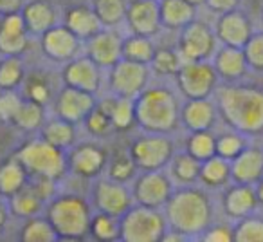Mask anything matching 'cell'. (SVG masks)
I'll list each match as a JSON object with an SVG mask.
<instances>
[{
  "label": "cell",
  "mask_w": 263,
  "mask_h": 242,
  "mask_svg": "<svg viewBox=\"0 0 263 242\" xmlns=\"http://www.w3.org/2000/svg\"><path fill=\"white\" fill-rule=\"evenodd\" d=\"M204 6H208L209 11L216 13V15H222V13L236 9L240 6V0H205Z\"/></svg>",
  "instance_id": "f907efd6"
},
{
  "label": "cell",
  "mask_w": 263,
  "mask_h": 242,
  "mask_svg": "<svg viewBox=\"0 0 263 242\" xmlns=\"http://www.w3.org/2000/svg\"><path fill=\"white\" fill-rule=\"evenodd\" d=\"M162 212L168 228L180 231L187 240H195L213 224L215 210L208 188L202 184H187L175 186Z\"/></svg>",
  "instance_id": "7a4b0ae2"
},
{
  "label": "cell",
  "mask_w": 263,
  "mask_h": 242,
  "mask_svg": "<svg viewBox=\"0 0 263 242\" xmlns=\"http://www.w3.org/2000/svg\"><path fill=\"white\" fill-rule=\"evenodd\" d=\"M177 49L184 62L211 60L218 49V38L211 26H208L204 20L195 19L179 31Z\"/></svg>",
  "instance_id": "7c38bea8"
},
{
  "label": "cell",
  "mask_w": 263,
  "mask_h": 242,
  "mask_svg": "<svg viewBox=\"0 0 263 242\" xmlns=\"http://www.w3.org/2000/svg\"><path fill=\"white\" fill-rule=\"evenodd\" d=\"M215 34L218 38V44L243 49V45L252 37L251 20L238 9L222 13L215 24Z\"/></svg>",
  "instance_id": "ffe728a7"
},
{
  "label": "cell",
  "mask_w": 263,
  "mask_h": 242,
  "mask_svg": "<svg viewBox=\"0 0 263 242\" xmlns=\"http://www.w3.org/2000/svg\"><path fill=\"white\" fill-rule=\"evenodd\" d=\"M29 174L15 154L0 163V194L4 197L9 199L11 195H15L29 183Z\"/></svg>",
  "instance_id": "836d02e7"
},
{
  "label": "cell",
  "mask_w": 263,
  "mask_h": 242,
  "mask_svg": "<svg viewBox=\"0 0 263 242\" xmlns=\"http://www.w3.org/2000/svg\"><path fill=\"white\" fill-rule=\"evenodd\" d=\"M99 105L110 114V119L114 123L116 132H126L134 129L136 125V109H134V99L121 98V96L110 94L106 92L105 96L98 99Z\"/></svg>",
  "instance_id": "4316f807"
},
{
  "label": "cell",
  "mask_w": 263,
  "mask_h": 242,
  "mask_svg": "<svg viewBox=\"0 0 263 242\" xmlns=\"http://www.w3.org/2000/svg\"><path fill=\"white\" fill-rule=\"evenodd\" d=\"M162 29L180 31L184 26L195 20V8L187 0H159Z\"/></svg>",
  "instance_id": "4dcf8cb0"
},
{
  "label": "cell",
  "mask_w": 263,
  "mask_h": 242,
  "mask_svg": "<svg viewBox=\"0 0 263 242\" xmlns=\"http://www.w3.org/2000/svg\"><path fill=\"white\" fill-rule=\"evenodd\" d=\"M27 0H0V16L20 13Z\"/></svg>",
  "instance_id": "816d5d0a"
},
{
  "label": "cell",
  "mask_w": 263,
  "mask_h": 242,
  "mask_svg": "<svg viewBox=\"0 0 263 242\" xmlns=\"http://www.w3.org/2000/svg\"><path fill=\"white\" fill-rule=\"evenodd\" d=\"M216 107L229 129L240 134L263 132V91L245 85L218 87Z\"/></svg>",
  "instance_id": "3957f363"
},
{
  "label": "cell",
  "mask_w": 263,
  "mask_h": 242,
  "mask_svg": "<svg viewBox=\"0 0 263 242\" xmlns=\"http://www.w3.org/2000/svg\"><path fill=\"white\" fill-rule=\"evenodd\" d=\"M218 117H220V114H218L216 101H211L209 98L184 99L182 101V109H180V127H184L187 132L211 130Z\"/></svg>",
  "instance_id": "44dd1931"
},
{
  "label": "cell",
  "mask_w": 263,
  "mask_h": 242,
  "mask_svg": "<svg viewBox=\"0 0 263 242\" xmlns=\"http://www.w3.org/2000/svg\"><path fill=\"white\" fill-rule=\"evenodd\" d=\"M121 217L110 215L105 212L92 213L90 226H88V237L99 242H114L119 240L121 235Z\"/></svg>",
  "instance_id": "60d3db41"
},
{
  "label": "cell",
  "mask_w": 263,
  "mask_h": 242,
  "mask_svg": "<svg viewBox=\"0 0 263 242\" xmlns=\"http://www.w3.org/2000/svg\"><path fill=\"white\" fill-rule=\"evenodd\" d=\"M184 150L190 152L193 158L205 161L216 154V136L211 130L187 132V137L184 141Z\"/></svg>",
  "instance_id": "b9f144b4"
},
{
  "label": "cell",
  "mask_w": 263,
  "mask_h": 242,
  "mask_svg": "<svg viewBox=\"0 0 263 242\" xmlns=\"http://www.w3.org/2000/svg\"><path fill=\"white\" fill-rule=\"evenodd\" d=\"M236 242H263V220L256 217H243L234 228Z\"/></svg>",
  "instance_id": "f6af8a7d"
},
{
  "label": "cell",
  "mask_w": 263,
  "mask_h": 242,
  "mask_svg": "<svg viewBox=\"0 0 263 242\" xmlns=\"http://www.w3.org/2000/svg\"><path fill=\"white\" fill-rule=\"evenodd\" d=\"M154 80L150 65L121 58L105 71V87L110 94L136 99Z\"/></svg>",
  "instance_id": "ba28073f"
},
{
  "label": "cell",
  "mask_w": 263,
  "mask_h": 242,
  "mask_svg": "<svg viewBox=\"0 0 263 242\" xmlns=\"http://www.w3.org/2000/svg\"><path fill=\"white\" fill-rule=\"evenodd\" d=\"M184 98L168 80L150 81L134 99L136 125L144 132L173 134L180 127V109Z\"/></svg>",
  "instance_id": "6da1fadb"
},
{
  "label": "cell",
  "mask_w": 263,
  "mask_h": 242,
  "mask_svg": "<svg viewBox=\"0 0 263 242\" xmlns=\"http://www.w3.org/2000/svg\"><path fill=\"white\" fill-rule=\"evenodd\" d=\"M187 2H190V4H193L195 8H198V6H204L205 0H187Z\"/></svg>",
  "instance_id": "11a10c76"
},
{
  "label": "cell",
  "mask_w": 263,
  "mask_h": 242,
  "mask_svg": "<svg viewBox=\"0 0 263 242\" xmlns=\"http://www.w3.org/2000/svg\"><path fill=\"white\" fill-rule=\"evenodd\" d=\"M38 136L44 137L45 141H49V143L54 145V147L67 152L78 141V125H74L70 121L52 114V116H49L47 119H45L40 132H38Z\"/></svg>",
  "instance_id": "f1b7e54d"
},
{
  "label": "cell",
  "mask_w": 263,
  "mask_h": 242,
  "mask_svg": "<svg viewBox=\"0 0 263 242\" xmlns=\"http://www.w3.org/2000/svg\"><path fill=\"white\" fill-rule=\"evenodd\" d=\"M137 172H139V168H137L134 159H132L128 148H117V150L110 152L108 163H106L103 176L110 177L114 181H119V183L130 184L132 179L137 176Z\"/></svg>",
  "instance_id": "74e56055"
},
{
  "label": "cell",
  "mask_w": 263,
  "mask_h": 242,
  "mask_svg": "<svg viewBox=\"0 0 263 242\" xmlns=\"http://www.w3.org/2000/svg\"><path fill=\"white\" fill-rule=\"evenodd\" d=\"M222 204H223L226 215L231 217V219L240 220V219H243V217H249L254 212L256 204H258L256 190L251 188V184L236 183L234 186L226 190Z\"/></svg>",
  "instance_id": "cb8c5ba5"
},
{
  "label": "cell",
  "mask_w": 263,
  "mask_h": 242,
  "mask_svg": "<svg viewBox=\"0 0 263 242\" xmlns=\"http://www.w3.org/2000/svg\"><path fill=\"white\" fill-rule=\"evenodd\" d=\"M22 98V91H0V121L4 125H13Z\"/></svg>",
  "instance_id": "7dc6e473"
},
{
  "label": "cell",
  "mask_w": 263,
  "mask_h": 242,
  "mask_svg": "<svg viewBox=\"0 0 263 242\" xmlns=\"http://www.w3.org/2000/svg\"><path fill=\"white\" fill-rule=\"evenodd\" d=\"M126 148L139 172L141 170L166 168L170 159L177 152L172 134L144 132V130H141V134H137L128 143Z\"/></svg>",
  "instance_id": "52a82bcc"
},
{
  "label": "cell",
  "mask_w": 263,
  "mask_h": 242,
  "mask_svg": "<svg viewBox=\"0 0 263 242\" xmlns=\"http://www.w3.org/2000/svg\"><path fill=\"white\" fill-rule=\"evenodd\" d=\"M9 220H11V210H9L8 197L0 194V233H4L8 228Z\"/></svg>",
  "instance_id": "f5cc1de1"
},
{
  "label": "cell",
  "mask_w": 263,
  "mask_h": 242,
  "mask_svg": "<svg viewBox=\"0 0 263 242\" xmlns=\"http://www.w3.org/2000/svg\"><path fill=\"white\" fill-rule=\"evenodd\" d=\"M231 177L234 183L254 184L263 177V150L245 147L231 161Z\"/></svg>",
  "instance_id": "603a6c76"
},
{
  "label": "cell",
  "mask_w": 263,
  "mask_h": 242,
  "mask_svg": "<svg viewBox=\"0 0 263 242\" xmlns=\"http://www.w3.org/2000/svg\"><path fill=\"white\" fill-rule=\"evenodd\" d=\"M200 165H202L200 159L193 158L190 152L177 150L173 154V158L170 159L166 170H168L175 186H187V184H198Z\"/></svg>",
  "instance_id": "f546056e"
},
{
  "label": "cell",
  "mask_w": 263,
  "mask_h": 242,
  "mask_svg": "<svg viewBox=\"0 0 263 242\" xmlns=\"http://www.w3.org/2000/svg\"><path fill=\"white\" fill-rule=\"evenodd\" d=\"M245 147H247V145H245L243 134L236 132V130H233V129H231V132H226L216 137V154L229 159V161H233Z\"/></svg>",
  "instance_id": "bcb514c9"
},
{
  "label": "cell",
  "mask_w": 263,
  "mask_h": 242,
  "mask_svg": "<svg viewBox=\"0 0 263 242\" xmlns=\"http://www.w3.org/2000/svg\"><path fill=\"white\" fill-rule=\"evenodd\" d=\"M31 34L20 13L0 16V55L2 56H24L29 49Z\"/></svg>",
  "instance_id": "d6986e66"
},
{
  "label": "cell",
  "mask_w": 263,
  "mask_h": 242,
  "mask_svg": "<svg viewBox=\"0 0 263 242\" xmlns=\"http://www.w3.org/2000/svg\"><path fill=\"white\" fill-rule=\"evenodd\" d=\"M256 197H258V202L263 204V179H259L258 186H256Z\"/></svg>",
  "instance_id": "db71d44e"
},
{
  "label": "cell",
  "mask_w": 263,
  "mask_h": 242,
  "mask_svg": "<svg viewBox=\"0 0 263 242\" xmlns=\"http://www.w3.org/2000/svg\"><path fill=\"white\" fill-rule=\"evenodd\" d=\"M124 27L128 29V33L144 34L152 38L157 37L162 29L159 0H130Z\"/></svg>",
  "instance_id": "ac0fdd59"
},
{
  "label": "cell",
  "mask_w": 263,
  "mask_h": 242,
  "mask_svg": "<svg viewBox=\"0 0 263 242\" xmlns=\"http://www.w3.org/2000/svg\"><path fill=\"white\" fill-rule=\"evenodd\" d=\"M15 155L27 170L29 177H45V179L62 181L63 177L69 176L67 152L51 145L40 136L27 140L15 152Z\"/></svg>",
  "instance_id": "5b68a950"
},
{
  "label": "cell",
  "mask_w": 263,
  "mask_h": 242,
  "mask_svg": "<svg viewBox=\"0 0 263 242\" xmlns=\"http://www.w3.org/2000/svg\"><path fill=\"white\" fill-rule=\"evenodd\" d=\"M27 73L24 56L0 55V91H20Z\"/></svg>",
  "instance_id": "d590c367"
},
{
  "label": "cell",
  "mask_w": 263,
  "mask_h": 242,
  "mask_svg": "<svg viewBox=\"0 0 263 242\" xmlns=\"http://www.w3.org/2000/svg\"><path fill=\"white\" fill-rule=\"evenodd\" d=\"M38 42H40L38 45L45 60L56 65H63L74 56L83 53V40H80L63 22L51 27L47 33L38 38Z\"/></svg>",
  "instance_id": "9a60e30c"
},
{
  "label": "cell",
  "mask_w": 263,
  "mask_h": 242,
  "mask_svg": "<svg viewBox=\"0 0 263 242\" xmlns=\"http://www.w3.org/2000/svg\"><path fill=\"white\" fill-rule=\"evenodd\" d=\"M63 24L80 40H83V44L103 29L101 22H99L98 15L90 4H76L69 8L63 15Z\"/></svg>",
  "instance_id": "d4e9b609"
},
{
  "label": "cell",
  "mask_w": 263,
  "mask_h": 242,
  "mask_svg": "<svg viewBox=\"0 0 263 242\" xmlns=\"http://www.w3.org/2000/svg\"><path fill=\"white\" fill-rule=\"evenodd\" d=\"M90 6L94 8L103 27H124L128 0H90Z\"/></svg>",
  "instance_id": "f35d334b"
},
{
  "label": "cell",
  "mask_w": 263,
  "mask_h": 242,
  "mask_svg": "<svg viewBox=\"0 0 263 242\" xmlns=\"http://www.w3.org/2000/svg\"><path fill=\"white\" fill-rule=\"evenodd\" d=\"M9 210H11V217L18 220H26L29 217L42 215L45 212L47 201L40 195V192L31 184V179L22 190H18L15 195L8 199Z\"/></svg>",
  "instance_id": "83f0119b"
},
{
  "label": "cell",
  "mask_w": 263,
  "mask_h": 242,
  "mask_svg": "<svg viewBox=\"0 0 263 242\" xmlns=\"http://www.w3.org/2000/svg\"><path fill=\"white\" fill-rule=\"evenodd\" d=\"M110 152L103 147L101 140H78L67 150V168L69 176L83 181H94L105 174Z\"/></svg>",
  "instance_id": "9c48e42d"
},
{
  "label": "cell",
  "mask_w": 263,
  "mask_h": 242,
  "mask_svg": "<svg viewBox=\"0 0 263 242\" xmlns=\"http://www.w3.org/2000/svg\"><path fill=\"white\" fill-rule=\"evenodd\" d=\"M96 105H98V96L96 94L69 87V85H62L56 92L51 109L52 114L80 127L83 125V121L87 119V116Z\"/></svg>",
  "instance_id": "2e32d148"
},
{
  "label": "cell",
  "mask_w": 263,
  "mask_h": 242,
  "mask_svg": "<svg viewBox=\"0 0 263 242\" xmlns=\"http://www.w3.org/2000/svg\"><path fill=\"white\" fill-rule=\"evenodd\" d=\"M218 78L226 81H236L247 73L249 63L241 47H231V45H220L213 56Z\"/></svg>",
  "instance_id": "484cf974"
},
{
  "label": "cell",
  "mask_w": 263,
  "mask_h": 242,
  "mask_svg": "<svg viewBox=\"0 0 263 242\" xmlns=\"http://www.w3.org/2000/svg\"><path fill=\"white\" fill-rule=\"evenodd\" d=\"M231 177V161L222 155L215 154L213 158L202 161L200 165V177H198V184H202L208 190H218L223 188Z\"/></svg>",
  "instance_id": "d6a6232c"
},
{
  "label": "cell",
  "mask_w": 263,
  "mask_h": 242,
  "mask_svg": "<svg viewBox=\"0 0 263 242\" xmlns=\"http://www.w3.org/2000/svg\"><path fill=\"white\" fill-rule=\"evenodd\" d=\"M155 51H157V44H155V40L152 37H144V34H136V33H124L123 51H121L124 60L150 65V62L155 56Z\"/></svg>",
  "instance_id": "e575fe53"
},
{
  "label": "cell",
  "mask_w": 263,
  "mask_h": 242,
  "mask_svg": "<svg viewBox=\"0 0 263 242\" xmlns=\"http://www.w3.org/2000/svg\"><path fill=\"white\" fill-rule=\"evenodd\" d=\"M60 81L62 85H69L98 96L105 87V69H101L88 55L81 53L63 63L60 71Z\"/></svg>",
  "instance_id": "5bb4252c"
},
{
  "label": "cell",
  "mask_w": 263,
  "mask_h": 242,
  "mask_svg": "<svg viewBox=\"0 0 263 242\" xmlns=\"http://www.w3.org/2000/svg\"><path fill=\"white\" fill-rule=\"evenodd\" d=\"M31 38H40L51 27L60 24V11L51 0H27L20 11Z\"/></svg>",
  "instance_id": "7402d4cb"
},
{
  "label": "cell",
  "mask_w": 263,
  "mask_h": 242,
  "mask_svg": "<svg viewBox=\"0 0 263 242\" xmlns=\"http://www.w3.org/2000/svg\"><path fill=\"white\" fill-rule=\"evenodd\" d=\"M173 190H175V183L166 168L141 170L130 183L134 204L148 206V208L162 210L168 199L172 197Z\"/></svg>",
  "instance_id": "8fae6325"
},
{
  "label": "cell",
  "mask_w": 263,
  "mask_h": 242,
  "mask_svg": "<svg viewBox=\"0 0 263 242\" xmlns=\"http://www.w3.org/2000/svg\"><path fill=\"white\" fill-rule=\"evenodd\" d=\"M94 208L83 195L58 192L45 206L44 215L52 224L58 240H83L88 237V226Z\"/></svg>",
  "instance_id": "277c9868"
},
{
  "label": "cell",
  "mask_w": 263,
  "mask_h": 242,
  "mask_svg": "<svg viewBox=\"0 0 263 242\" xmlns=\"http://www.w3.org/2000/svg\"><path fill=\"white\" fill-rule=\"evenodd\" d=\"M83 129L87 130L88 137H94V140H101V141L110 137L116 132L112 119H110V114L99 105V101H98V105L90 110L87 119L83 121Z\"/></svg>",
  "instance_id": "7bdbcfd3"
},
{
  "label": "cell",
  "mask_w": 263,
  "mask_h": 242,
  "mask_svg": "<svg viewBox=\"0 0 263 242\" xmlns=\"http://www.w3.org/2000/svg\"><path fill=\"white\" fill-rule=\"evenodd\" d=\"M123 38L124 33L116 27H103L99 33L88 38L83 44V53L88 55L101 69L108 71L114 63L123 58Z\"/></svg>",
  "instance_id": "e0dca14e"
},
{
  "label": "cell",
  "mask_w": 263,
  "mask_h": 242,
  "mask_svg": "<svg viewBox=\"0 0 263 242\" xmlns=\"http://www.w3.org/2000/svg\"><path fill=\"white\" fill-rule=\"evenodd\" d=\"M173 85L184 99L211 98L218 89V73L209 60L184 62L173 78Z\"/></svg>",
  "instance_id": "30bf717a"
},
{
  "label": "cell",
  "mask_w": 263,
  "mask_h": 242,
  "mask_svg": "<svg viewBox=\"0 0 263 242\" xmlns=\"http://www.w3.org/2000/svg\"><path fill=\"white\" fill-rule=\"evenodd\" d=\"M49 117V107L42 105V103L34 101L31 98H22L18 110L13 119V127L24 132H40L42 125Z\"/></svg>",
  "instance_id": "1f68e13d"
},
{
  "label": "cell",
  "mask_w": 263,
  "mask_h": 242,
  "mask_svg": "<svg viewBox=\"0 0 263 242\" xmlns=\"http://www.w3.org/2000/svg\"><path fill=\"white\" fill-rule=\"evenodd\" d=\"M121 235L123 242H162L168 222L162 210L132 204L121 215Z\"/></svg>",
  "instance_id": "8992f818"
},
{
  "label": "cell",
  "mask_w": 263,
  "mask_h": 242,
  "mask_svg": "<svg viewBox=\"0 0 263 242\" xmlns=\"http://www.w3.org/2000/svg\"><path fill=\"white\" fill-rule=\"evenodd\" d=\"M198 240L204 242H233L234 240V228L227 224H211Z\"/></svg>",
  "instance_id": "681fc988"
},
{
  "label": "cell",
  "mask_w": 263,
  "mask_h": 242,
  "mask_svg": "<svg viewBox=\"0 0 263 242\" xmlns=\"http://www.w3.org/2000/svg\"><path fill=\"white\" fill-rule=\"evenodd\" d=\"M243 53L251 69L263 71V33H252L249 42L243 45Z\"/></svg>",
  "instance_id": "c3c4849f"
},
{
  "label": "cell",
  "mask_w": 263,
  "mask_h": 242,
  "mask_svg": "<svg viewBox=\"0 0 263 242\" xmlns=\"http://www.w3.org/2000/svg\"><path fill=\"white\" fill-rule=\"evenodd\" d=\"M56 92H58V89H52V85L49 83L45 78L38 76V74L27 73V78L22 85V94L26 96V98H31V99H34V101L42 103V105L51 109Z\"/></svg>",
  "instance_id": "ee69618b"
},
{
  "label": "cell",
  "mask_w": 263,
  "mask_h": 242,
  "mask_svg": "<svg viewBox=\"0 0 263 242\" xmlns=\"http://www.w3.org/2000/svg\"><path fill=\"white\" fill-rule=\"evenodd\" d=\"M184 58L180 56L179 49L175 47H162L157 45L154 60L150 62L152 74L159 80H173L179 69L182 67Z\"/></svg>",
  "instance_id": "8d00e7d4"
},
{
  "label": "cell",
  "mask_w": 263,
  "mask_h": 242,
  "mask_svg": "<svg viewBox=\"0 0 263 242\" xmlns=\"http://www.w3.org/2000/svg\"><path fill=\"white\" fill-rule=\"evenodd\" d=\"M88 201L96 212H105L116 217H121L134 204L130 184L114 181L106 176L98 177L90 183Z\"/></svg>",
  "instance_id": "4fadbf2b"
},
{
  "label": "cell",
  "mask_w": 263,
  "mask_h": 242,
  "mask_svg": "<svg viewBox=\"0 0 263 242\" xmlns=\"http://www.w3.org/2000/svg\"><path fill=\"white\" fill-rule=\"evenodd\" d=\"M18 238L22 242H56L58 235L47 217L42 213V215H34L22 220Z\"/></svg>",
  "instance_id": "ab89813d"
}]
</instances>
